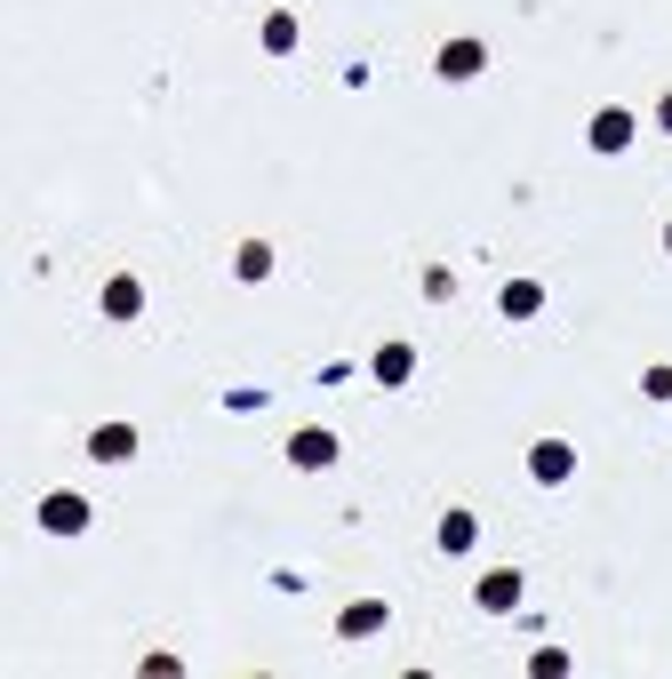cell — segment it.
<instances>
[{"label": "cell", "mask_w": 672, "mask_h": 679, "mask_svg": "<svg viewBox=\"0 0 672 679\" xmlns=\"http://www.w3.org/2000/svg\"><path fill=\"white\" fill-rule=\"evenodd\" d=\"M473 607H481V616H513V607H521V567H489L473 584Z\"/></svg>", "instance_id": "cell-1"}, {"label": "cell", "mask_w": 672, "mask_h": 679, "mask_svg": "<svg viewBox=\"0 0 672 679\" xmlns=\"http://www.w3.org/2000/svg\"><path fill=\"white\" fill-rule=\"evenodd\" d=\"M288 464H296V471H328V464H336V432H321V424L288 432Z\"/></svg>", "instance_id": "cell-2"}, {"label": "cell", "mask_w": 672, "mask_h": 679, "mask_svg": "<svg viewBox=\"0 0 672 679\" xmlns=\"http://www.w3.org/2000/svg\"><path fill=\"white\" fill-rule=\"evenodd\" d=\"M432 73H441V81H481L489 73V49L481 41H449L441 56H432Z\"/></svg>", "instance_id": "cell-3"}, {"label": "cell", "mask_w": 672, "mask_h": 679, "mask_svg": "<svg viewBox=\"0 0 672 679\" xmlns=\"http://www.w3.org/2000/svg\"><path fill=\"white\" fill-rule=\"evenodd\" d=\"M41 528H49V535H81V528H88V503H81L73 488L41 496Z\"/></svg>", "instance_id": "cell-4"}, {"label": "cell", "mask_w": 672, "mask_h": 679, "mask_svg": "<svg viewBox=\"0 0 672 679\" xmlns=\"http://www.w3.org/2000/svg\"><path fill=\"white\" fill-rule=\"evenodd\" d=\"M528 471H536L545 488H560L568 471H577V448H568V439H536V448H528Z\"/></svg>", "instance_id": "cell-5"}, {"label": "cell", "mask_w": 672, "mask_h": 679, "mask_svg": "<svg viewBox=\"0 0 672 679\" xmlns=\"http://www.w3.org/2000/svg\"><path fill=\"white\" fill-rule=\"evenodd\" d=\"M96 304H105V320H137V312H145V280H137V272H113Z\"/></svg>", "instance_id": "cell-6"}, {"label": "cell", "mask_w": 672, "mask_h": 679, "mask_svg": "<svg viewBox=\"0 0 672 679\" xmlns=\"http://www.w3.org/2000/svg\"><path fill=\"white\" fill-rule=\"evenodd\" d=\"M88 456L96 464H128V456H137V424H96L88 432Z\"/></svg>", "instance_id": "cell-7"}, {"label": "cell", "mask_w": 672, "mask_h": 679, "mask_svg": "<svg viewBox=\"0 0 672 679\" xmlns=\"http://www.w3.org/2000/svg\"><path fill=\"white\" fill-rule=\"evenodd\" d=\"M632 145V113L609 105V113H592V152H624Z\"/></svg>", "instance_id": "cell-8"}, {"label": "cell", "mask_w": 672, "mask_h": 679, "mask_svg": "<svg viewBox=\"0 0 672 679\" xmlns=\"http://www.w3.org/2000/svg\"><path fill=\"white\" fill-rule=\"evenodd\" d=\"M336 632H345V639L385 632V600H353V607H336Z\"/></svg>", "instance_id": "cell-9"}, {"label": "cell", "mask_w": 672, "mask_h": 679, "mask_svg": "<svg viewBox=\"0 0 672 679\" xmlns=\"http://www.w3.org/2000/svg\"><path fill=\"white\" fill-rule=\"evenodd\" d=\"M368 376H377V384H409L417 376V352L409 344H385L377 360H368Z\"/></svg>", "instance_id": "cell-10"}, {"label": "cell", "mask_w": 672, "mask_h": 679, "mask_svg": "<svg viewBox=\"0 0 672 679\" xmlns=\"http://www.w3.org/2000/svg\"><path fill=\"white\" fill-rule=\"evenodd\" d=\"M496 304H504V320H536V312H545V288H536V280H513Z\"/></svg>", "instance_id": "cell-11"}, {"label": "cell", "mask_w": 672, "mask_h": 679, "mask_svg": "<svg viewBox=\"0 0 672 679\" xmlns=\"http://www.w3.org/2000/svg\"><path fill=\"white\" fill-rule=\"evenodd\" d=\"M473 543H481V520L473 512H449L441 520V552H473Z\"/></svg>", "instance_id": "cell-12"}, {"label": "cell", "mask_w": 672, "mask_h": 679, "mask_svg": "<svg viewBox=\"0 0 672 679\" xmlns=\"http://www.w3.org/2000/svg\"><path fill=\"white\" fill-rule=\"evenodd\" d=\"M232 272H241V280H264V272H273V248H264V241H241V248H232Z\"/></svg>", "instance_id": "cell-13"}, {"label": "cell", "mask_w": 672, "mask_h": 679, "mask_svg": "<svg viewBox=\"0 0 672 679\" xmlns=\"http://www.w3.org/2000/svg\"><path fill=\"white\" fill-rule=\"evenodd\" d=\"M264 49H273V56L296 49V9H273V17H264Z\"/></svg>", "instance_id": "cell-14"}, {"label": "cell", "mask_w": 672, "mask_h": 679, "mask_svg": "<svg viewBox=\"0 0 672 679\" xmlns=\"http://www.w3.org/2000/svg\"><path fill=\"white\" fill-rule=\"evenodd\" d=\"M528 671H536V679H560V671H568V656H560V648H536V656H528Z\"/></svg>", "instance_id": "cell-15"}, {"label": "cell", "mask_w": 672, "mask_h": 679, "mask_svg": "<svg viewBox=\"0 0 672 679\" xmlns=\"http://www.w3.org/2000/svg\"><path fill=\"white\" fill-rule=\"evenodd\" d=\"M657 120H664V128H672V96H664V105H657Z\"/></svg>", "instance_id": "cell-16"}, {"label": "cell", "mask_w": 672, "mask_h": 679, "mask_svg": "<svg viewBox=\"0 0 672 679\" xmlns=\"http://www.w3.org/2000/svg\"><path fill=\"white\" fill-rule=\"evenodd\" d=\"M664 248H672V224H664Z\"/></svg>", "instance_id": "cell-17"}, {"label": "cell", "mask_w": 672, "mask_h": 679, "mask_svg": "<svg viewBox=\"0 0 672 679\" xmlns=\"http://www.w3.org/2000/svg\"><path fill=\"white\" fill-rule=\"evenodd\" d=\"M664 407H672V400H664Z\"/></svg>", "instance_id": "cell-18"}]
</instances>
